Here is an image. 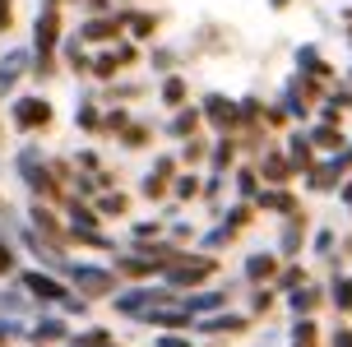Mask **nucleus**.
Here are the masks:
<instances>
[{"label":"nucleus","mask_w":352,"mask_h":347,"mask_svg":"<svg viewBox=\"0 0 352 347\" xmlns=\"http://www.w3.org/2000/svg\"><path fill=\"white\" fill-rule=\"evenodd\" d=\"M338 306H343V311H352V282H338Z\"/></svg>","instance_id":"f257e3e1"},{"label":"nucleus","mask_w":352,"mask_h":347,"mask_svg":"<svg viewBox=\"0 0 352 347\" xmlns=\"http://www.w3.org/2000/svg\"><path fill=\"white\" fill-rule=\"evenodd\" d=\"M334 347H352V333H338V338H334Z\"/></svg>","instance_id":"f03ea898"},{"label":"nucleus","mask_w":352,"mask_h":347,"mask_svg":"<svg viewBox=\"0 0 352 347\" xmlns=\"http://www.w3.org/2000/svg\"><path fill=\"white\" fill-rule=\"evenodd\" d=\"M348 199H352V186H348Z\"/></svg>","instance_id":"7ed1b4c3"}]
</instances>
